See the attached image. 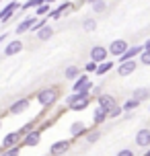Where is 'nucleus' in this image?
I'll return each mask as SVG.
<instances>
[{
	"instance_id": "7c9ffc66",
	"label": "nucleus",
	"mask_w": 150,
	"mask_h": 156,
	"mask_svg": "<svg viewBox=\"0 0 150 156\" xmlns=\"http://www.w3.org/2000/svg\"><path fill=\"white\" fill-rule=\"evenodd\" d=\"M121 113H126V111H123V107H121V105H115V107L109 111V117H111V119H115V117H119Z\"/></svg>"
},
{
	"instance_id": "c9c22d12",
	"label": "nucleus",
	"mask_w": 150,
	"mask_h": 156,
	"mask_svg": "<svg viewBox=\"0 0 150 156\" xmlns=\"http://www.w3.org/2000/svg\"><path fill=\"white\" fill-rule=\"evenodd\" d=\"M93 94L99 97V94H101V86H93Z\"/></svg>"
},
{
	"instance_id": "dca6fc26",
	"label": "nucleus",
	"mask_w": 150,
	"mask_h": 156,
	"mask_svg": "<svg viewBox=\"0 0 150 156\" xmlns=\"http://www.w3.org/2000/svg\"><path fill=\"white\" fill-rule=\"evenodd\" d=\"M21 51H23V41H19V39L10 41L4 47V55H15V54H21Z\"/></svg>"
},
{
	"instance_id": "b1692460",
	"label": "nucleus",
	"mask_w": 150,
	"mask_h": 156,
	"mask_svg": "<svg viewBox=\"0 0 150 156\" xmlns=\"http://www.w3.org/2000/svg\"><path fill=\"white\" fill-rule=\"evenodd\" d=\"M105 10H107V2L105 0H95L93 2V12L95 15H103Z\"/></svg>"
},
{
	"instance_id": "2eb2a0df",
	"label": "nucleus",
	"mask_w": 150,
	"mask_h": 156,
	"mask_svg": "<svg viewBox=\"0 0 150 156\" xmlns=\"http://www.w3.org/2000/svg\"><path fill=\"white\" fill-rule=\"evenodd\" d=\"M87 125L82 123V121H74L70 125V136L72 138H80V136H87Z\"/></svg>"
},
{
	"instance_id": "37998d69",
	"label": "nucleus",
	"mask_w": 150,
	"mask_h": 156,
	"mask_svg": "<svg viewBox=\"0 0 150 156\" xmlns=\"http://www.w3.org/2000/svg\"><path fill=\"white\" fill-rule=\"evenodd\" d=\"M0 2H2V0H0Z\"/></svg>"
},
{
	"instance_id": "5701e85b",
	"label": "nucleus",
	"mask_w": 150,
	"mask_h": 156,
	"mask_svg": "<svg viewBox=\"0 0 150 156\" xmlns=\"http://www.w3.org/2000/svg\"><path fill=\"white\" fill-rule=\"evenodd\" d=\"M82 31H87V33L97 31V19H84L82 21Z\"/></svg>"
},
{
	"instance_id": "aec40b11",
	"label": "nucleus",
	"mask_w": 150,
	"mask_h": 156,
	"mask_svg": "<svg viewBox=\"0 0 150 156\" xmlns=\"http://www.w3.org/2000/svg\"><path fill=\"white\" fill-rule=\"evenodd\" d=\"M132 97H134V99H138L140 103L148 101V99H150V88H146V86H140V88H134V93H132Z\"/></svg>"
},
{
	"instance_id": "9d476101",
	"label": "nucleus",
	"mask_w": 150,
	"mask_h": 156,
	"mask_svg": "<svg viewBox=\"0 0 150 156\" xmlns=\"http://www.w3.org/2000/svg\"><path fill=\"white\" fill-rule=\"evenodd\" d=\"M97 105H99V107H103V109H107V113H109V111L117 105V101H115V97H113V94L101 93L99 97H97Z\"/></svg>"
},
{
	"instance_id": "e433bc0d",
	"label": "nucleus",
	"mask_w": 150,
	"mask_h": 156,
	"mask_svg": "<svg viewBox=\"0 0 150 156\" xmlns=\"http://www.w3.org/2000/svg\"><path fill=\"white\" fill-rule=\"evenodd\" d=\"M144 49H150V39L146 41V43H144Z\"/></svg>"
},
{
	"instance_id": "4be33fe9",
	"label": "nucleus",
	"mask_w": 150,
	"mask_h": 156,
	"mask_svg": "<svg viewBox=\"0 0 150 156\" xmlns=\"http://www.w3.org/2000/svg\"><path fill=\"white\" fill-rule=\"evenodd\" d=\"M80 76V68L78 66H68L66 70H64V78L66 80H76Z\"/></svg>"
},
{
	"instance_id": "7ed1b4c3",
	"label": "nucleus",
	"mask_w": 150,
	"mask_h": 156,
	"mask_svg": "<svg viewBox=\"0 0 150 156\" xmlns=\"http://www.w3.org/2000/svg\"><path fill=\"white\" fill-rule=\"evenodd\" d=\"M74 93H93V82L87 74H80L76 80H74Z\"/></svg>"
},
{
	"instance_id": "f3484780",
	"label": "nucleus",
	"mask_w": 150,
	"mask_h": 156,
	"mask_svg": "<svg viewBox=\"0 0 150 156\" xmlns=\"http://www.w3.org/2000/svg\"><path fill=\"white\" fill-rule=\"evenodd\" d=\"M142 51H144V45H132V47H127V51L121 55L119 60H121V62H126V60H134L136 55H140Z\"/></svg>"
},
{
	"instance_id": "4c0bfd02",
	"label": "nucleus",
	"mask_w": 150,
	"mask_h": 156,
	"mask_svg": "<svg viewBox=\"0 0 150 156\" xmlns=\"http://www.w3.org/2000/svg\"><path fill=\"white\" fill-rule=\"evenodd\" d=\"M4 39H6V33H2V35H0V43H2Z\"/></svg>"
},
{
	"instance_id": "393cba45",
	"label": "nucleus",
	"mask_w": 150,
	"mask_h": 156,
	"mask_svg": "<svg viewBox=\"0 0 150 156\" xmlns=\"http://www.w3.org/2000/svg\"><path fill=\"white\" fill-rule=\"evenodd\" d=\"M41 4H45V0H27L21 4V10H29V8H37Z\"/></svg>"
},
{
	"instance_id": "0eeeda50",
	"label": "nucleus",
	"mask_w": 150,
	"mask_h": 156,
	"mask_svg": "<svg viewBox=\"0 0 150 156\" xmlns=\"http://www.w3.org/2000/svg\"><path fill=\"white\" fill-rule=\"evenodd\" d=\"M29 99H27V97H23V99H16L15 103H12V105H10V107H8V113H10V115H21V113H25V111L29 109Z\"/></svg>"
},
{
	"instance_id": "f704fd0d",
	"label": "nucleus",
	"mask_w": 150,
	"mask_h": 156,
	"mask_svg": "<svg viewBox=\"0 0 150 156\" xmlns=\"http://www.w3.org/2000/svg\"><path fill=\"white\" fill-rule=\"evenodd\" d=\"M115 156H136V154H134V150H130V148H121Z\"/></svg>"
},
{
	"instance_id": "f8f14e48",
	"label": "nucleus",
	"mask_w": 150,
	"mask_h": 156,
	"mask_svg": "<svg viewBox=\"0 0 150 156\" xmlns=\"http://www.w3.org/2000/svg\"><path fill=\"white\" fill-rule=\"evenodd\" d=\"M136 146H140V148H150V129L148 127H142V129H138L136 133Z\"/></svg>"
},
{
	"instance_id": "9b49d317",
	"label": "nucleus",
	"mask_w": 150,
	"mask_h": 156,
	"mask_svg": "<svg viewBox=\"0 0 150 156\" xmlns=\"http://www.w3.org/2000/svg\"><path fill=\"white\" fill-rule=\"evenodd\" d=\"M109 58V47H103V45H93L91 47V60H95V62H105Z\"/></svg>"
},
{
	"instance_id": "4468645a",
	"label": "nucleus",
	"mask_w": 150,
	"mask_h": 156,
	"mask_svg": "<svg viewBox=\"0 0 150 156\" xmlns=\"http://www.w3.org/2000/svg\"><path fill=\"white\" fill-rule=\"evenodd\" d=\"M37 23V15H31V16H27L25 21H21L19 23V27H16V31L15 33H19V35H23V33H29L31 31V27Z\"/></svg>"
},
{
	"instance_id": "f03ea898",
	"label": "nucleus",
	"mask_w": 150,
	"mask_h": 156,
	"mask_svg": "<svg viewBox=\"0 0 150 156\" xmlns=\"http://www.w3.org/2000/svg\"><path fill=\"white\" fill-rule=\"evenodd\" d=\"M35 99H37V103H39L41 107L49 109V107H54L55 103H58V88H55V86H48V88H41L39 93L35 94Z\"/></svg>"
},
{
	"instance_id": "39448f33",
	"label": "nucleus",
	"mask_w": 150,
	"mask_h": 156,
	"mask_svg": "<svg viewBox=\"0 0 150 156\" xmlns=\"http://www.w3.org/2000/svg\"><path fill=\"white\" fill-rule=\"evenodd\" d=\"M127 47H130V43H127L126 39H113L111 45H109V54L113 58H121L127 51Z\"/></svg>"
},
{
	"instance_id": "412c9836",
	"label": "nucleus",
	"mask_w": 150,
	"mask_h": 156,
	"mask_svg": "<svg viewBox=\"0 0 150 156\" xmlns=\"http://www.w3.org/2000/svg\"><path fill=\"white\" fill-rule=\"evenodd\" d=\"M54 37V29L49 27V25H43L39 31H37V39L39 41H48V39H52Z\"/></svg>"
},
{
	"instance_id": "1a4fd4ad",
	"label": "nucleus",
	"mask_w": 150,
	"mask_h": 156,
	"mask_svg": "<svg viewBox=\"0 0 150 156\" xmlns=\"http://www.w3.org/2000/svg\"><path fill=\"white\" fill-rule=\"evenodd\" d=\"M138 68V62L136 60H126V62H119L117 66V74L119 76H132Z\"/></svg>"
},
{
	"instance_id": "c756f323",
	"label": "nucleus",
	"mask_w": 150,
	"mask_h": 156,
	"mask_svg": "<svg viewBox=\"0 0 150 156\" xmlns=\"http://www.w3.org/2000/svg\"><path fill=\"white\" fill-rule=\"evenodd\" d=\"M99 138H101V132H99V129H93V132L87 133V142H88V144H95V142H99Z\"/></svg>"
},
{
	"instance_id": "6e6552de",
	"label": "nucleus",
	"mask_w": 150,
	"mask_h": 156,
	"mask_svg": "<svg viewBox=\"0 0 150 156\" xmlns=\"http://www.w3.org/2000/svg\"><path fill=\"white\" fill-rule=\"evenodd\" d=\"M41 142V129H33V132L25 133L23 136V142H21V146H27V148H33V146H37Z\"/></svg>"
},
{
	"instance_id": "a211bd4d",
	"label": "nucleus",
	"mask_w": 150,
	"mask_h": 156,
	"mask_svg": "<svg viewBox=\"0 0 150 156\" xmlns=\"http://www.w3.org/2000/svg\"><path fill=\"white\" fill-rule=\"evenodd\" d=\"M105 119H109V113H107V109H103V107H99V105H97L95 113H93V121H95V125L105 123Z\"/></svg>"
},
{
	"instance_id": "423d86ee",
	"label": "nucleus",
	"mask_w": 150,
	"mask_h": 156,
	"mask_svg": "<svg viewBox=\"0 0 150 156\" xmlns=\"http://www.w3.org/2000/svg\"><path fill=\"white\" fill-rule=\"evenodd\" d=\"M70 146H72L70 140H58V142H54V144L49 146V156H62V154H66V152L70 150Z\"/></svg>"
},
{
	"instance_id": "79ce46f5",
	"label": "nucleus",
	"mask_w": 150,
	"mask_h": 156,
	"mask_svg": "<svg viewBox=\"0 0 150 156\" xmlns=\"http://www.w3.org/2000/svg\"><path fill=\"white\" fill-rule=\"evenodd\" d=\"M0 129H2V121H0Z\"/></svg>"
},
{
	"instance_id": "58836bf2",
	"label": "nucleus",
	"mask_w": 150,
	"mask_h": 156,
	"mask_svg": "<svg viewBox=\"0 0 150 156\" xmlns=\"http://www.w3.org/2000/svg\"><path fill=\"white\" fill-rule=\"evenodd\" d=\"M144 156H150V148H148V150H146V152H144Z\"/></svg>"
},
{
	"instance_id": "72a5a7b5",
	"label": "nucleus",
	"mask_w": 150,
	"mask_h": 156,
	"mask_svg": "<svg viewBox=\"0 0 150 156\" xmlns=\"http://www.w3.org/2000/svg\"><path fill=\"white\" fill-rule=\"evenodd\" d=\"M97 68H99V62H95V60L84 64V72H97Z\"/></svg>"
},
{
	"instance_id": "ddd939ff",
	"label": "nucleus",
	"mask_w": 150,
	"mask_h": 156,
	"mask_svg": "<svg viewBox=\"0 0 150 156\" xmlns=\"http://www.w3.org/2000/svg\"><path fill=\"white\" fill-rule=\"evenodd\" d=\"M21 136H23L21 132L6 133V136H4V140H2V146H0V152H2V150H6V148H10V146H16V144L21 142Z\"/></svg>"
},
{
	"instance_id": "c03bdc74",
	"label": "nucleus",
	"mask_w": 150,
	"mask_h": 156,
	"mask_svg": "<svg viewBox=\"0 0 150 156\" xmlns=\"http://www.w3.org/2000/svg\"><path fill=\"white\" fill-rule=\"evenodd\" d=\"M148 111H150V109H148Z\"/></svg>"
},
{
	"instance_id": "20e7f679",
	"label": "nucleus",
	"mask_w": 150,
	"mask_h": 156,
	"mask_svg": "<svg viewBox=\"0 0 150 156\" xmlns=\"http://www.w3.org/2000/svg\"><path fill=\"white\" fill-rule=\"evenodd\" d=\"M16 10H21V4H19V0H12V2H8L6 6L0 10V23H8V21L15 16Z\"/></svg>"
},
{
	"instance_id": "c85d7f7f",
	"label": "nucleus",
	"mask_w": 150,
	"mask_h": 156,
	"mask_svg": "<svg viewBox=\"0 0 150 156\" xmlns=\"http://www.w3.org/2000/svg\"><path fill=\"white\" fill-rule=\"evenodd\" d=\"M49 12H52V8H49V2H45V4H41V6L35 8V15H37V16H45V15H49Z\"/></svg>"
},
{
	"instance_id": "cd10ccee",
	"label": "nucleus",
	"mask_w": 150,
	"mask_h": 156,
	"mask_svg": "<svg viewBox=\"0 0 150 156\" xmlns=\"http://www.w3.org/2000/svg\"><path fill=\"white\" fill-rule=\"evenodd\" d=\"M21 154V146L16 144V146H10V148H6V150H2L0 152V156H19Z\"/></svg>"
},
{
	"instance_id": "473e14b6",
	"label": "nucleus",
	"mask_w": 150,
	"mask_h": 156,
	"mask_svg": "<svg viewBox=\"0 0 150 156\" xmlns=\"http://www.w3.org/2000/svg\"><path fill=\"white\" fill-rule=\"evenodd\" d=\"M33 129H35V121H29V123H25L23 127H21V129H19V132H21V133H23V136H25V133L33 132Z\"/></svg>"
},
{
	"instance_id": "2f4dec72",
	"label": "nucleus",
	"mask_w": 150,
	"mask_h": 156,
	"mask_svg": "<svg viewBox=\"0 0 150 156\" xmlns=\"http://www.w3.org/2000/svg\"><path fill=\"white\" fill-rule=\"evenodd\" d=\"M140 62L144 66H150V49H144L142 54H140Z\"/></svg>"
},
{
	"instance_id": "a19ab883",
	"label": "nucleus",
	"mask_w": 150,
	"mask_h": 156,
	"mask_svg": "<svg viewBox=\"0 0 150 156\" xmlns=\"http://www.w3.org/2000/svg\"><path fill=\"white\" fill-rule=\"evenodd\" d=\"M87 2H91V4H93V2H95V0H87Z\"/></svg>"
},
{
	"instance_id": "f257e3e1",
	"label": "nucleus",
	"mask_w": 150,
	"mask_h": 156,
	"mask_svg": "<svg viewBox=\"0 0 150 156\" xmlns=\"http://www.w3.org/2000/svg\"><path fill=\"white\" fill-rule=\"evenodd\" d=\"M91 105V93H72L66 97V107L70 111H82Z\"/></svg>"
},
{
	"instance_id": "bb28decb",
	"label": "nucleus",
	"mask_w": 150,
	"mask_h": 156,
	"mask_svg": "<svg viewBox=\"0 0 150 156\" xmlns=\"http://www.w3.org/2000/svg\"><path fill=\"white\" fill-rule=\"evenodd\" d=\"M121 107H123V111H134L136 107H140V101H138V99H134V97H132V99H127V101L123 103V105H121Z\"/></svg>"
},
{
	"instance_id": "6ab92c4d",
	"label": "nucleus",
	"mask_w": 150,
	"mask_h": 156,
	"mask_svg": "<svg viewBox=\"0 0 150 156\" xmlns=\"http://www.w3.org/2000/svg\"><path fill=\"white\" fill-rule=\"evenodd\" d=\"M72 6H74L72 2H64V4H60L55 10H52V12H49V16H52V19H60V16L66 15L68 10H72Z\"/></svg>"
},
{
	"instance_id": "a878e982",
	"label": "nucleus",
	"mask_w": 150,
	"mask_h": 156,
	"mask_svg": "<svg viewBox=\"0 0 150 156\" xmlns=\"http://www.w3.org/2000/svg\"><path fill=\"white\" fill-rule=\"evenodd\" d=\"M113 68V62H109V60H105V62L99 64V68H97V74L99 76H103V74H107V72Z\"/></svg>"
},
{
	"instance_id": "ea45409f",
	"label": "nucleus",
	"mask_w": 150,
	"mask_h": 156,
	"mask_svg": "<svg viewBox=\"0 0 150 156\" xmlns=\"http://www.w3.org/2000/svg\"><path fill=\"white\" fill-rule=\"evenodd\" d=\"M45 2H49V4H52V2H55V0H45Z\"/></svg>"
}]
</instances>
